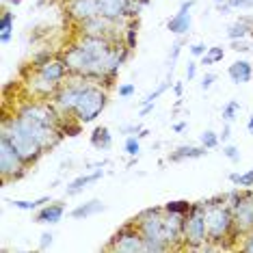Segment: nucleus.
Wrapping results in <instances>:
<instances>
[{
    "mask_svg": "<svg viewBox=\"0 0 253 253\" xmlns=\"http://www.w3.org/2000/svg\"><path fill=\"white\" fill-rule=\"evenodd\" d=\"M204 216L208 227V240L216 249H234L238 243V234L234 227V214L225 195L210 201H204Z\"/></svg>",
    "mask_w": 253,
    "mask_h": 253,
    "instance_id": "nucleus-1",
    "label": "nucleus"
},
{
    "mask_svg": "<svg viewBox=\"0 0 253 253\" xmlns=\"http://www.w3.org/2000/svg\"><path fill=\"white\" fill-rule=\"evenodd\" d=\"M234 214V227L240 243L249 232H253V188H238L225 195Z\"/></svg>",
    "mask_w": 253,
    "mask_h": 253,
    "instance_id": "nucleus-2",
    "label": "nucleus"
},
{
    "mask_svg": "<svg viewBox=\"0 0 253 253\" xmlns=\"http://www.w3.org/2000/svg\"><path fill=\"white\" fill-rule=\"evenodd\" d=\"M106 104H108V89L104 84H97L93 80H89V84L84 87L83 97H80V102H78V106H76V111H74L72 117L83 126L91 124L102 115Z\"/></svg>",
    "mask_w": 253,
    "mask_h": 253,
    "instance_id": "nucleus-3",
    "label": "nucleus"
},
{
    "mask_svg": "<svg viewBox=\"0 0 253 253\" xmlns=\"http://www.w3.org/2000/svg\"><path fill=\"white\" fill-rule=\"evenodd\" d=\"M0 134H4L7 139L11 141V145L15 147V152L20 154L22 158H24V163L28 165V167H33L37 163L39 158L45 154V149L39 145V143L33 139V136H28L24 130H20L18 126H15L11 119L4 115L2 117V130H0Z\"/></svg>",
    "mask_w": 253,
    "mask_h": 253,
    "instance_id": "nucleus-4",
    "label": "nucleus"
},
{
    "mask_svg": "<svg viewBox=\"0 0 253 253\" xmlns=\"http://www.w3.org/2000/svg\"><path fill=\"white\" fill-rule=\"evenodd\" d=\"M206 243H210V240L204 216V201H201V204H193L191 212L184 216V249L201 251Z\"/></svg>",
    "mask_w": 253,
    "mask_h": 253,
    "instance_id": "nucleus-5",
    "label": "nucleus"
},
{
    "mask_svg": "<svg viewBox=\"0 0 253 253\" xmlns=\"http://www.w3.org/2000/svg\"><path fill=\"white\" fill-rule=\"evenodd\" d=\"M28 165L24 163V158L15 152V147L11 145V141L4 134H0V177L2 184L15 182L22 175H26Z\"/></svg>",
    "mask_w": 253,
    "mask_h": 253,
    "instance_id": "nucleus-6",
    "label": "nucleus"
},
{
    "mask_svg": "<svg viewBox=\"0 0 253 253\" xmlns=\"http://www.w3.org/2000/svg\"><path fill=\"white\" fill-rule=\"evenodd\" d=\"M132 221L136 223V227L141 229V234H143L145 240L169 245L167 238H165V210L163 208H147V210L139 212Z\"/></svg>",
    "mask_w": 253,
    "mask_h": 253,
    "instance_id": "nucleus-7",
    "label": "nucleus"
},
{
    "mask_svg": "<svg viewBox=\"0 0 253 253\" xmlns=\"http://www.w3.org/2000/svg\"><path fill=\"white\" fill-rule=\"evenodd\" d=\"M106 249L117 253H145V238H143L141 229L136 227V223L130 221L113 236Z\"/></svg>",
    "mask_w": 253,
    "mask_h": 253,
    "instance_id": "nucleus-8",
    "label": "nucleus"
},
{
    "mask_svg": "<svg viewBox=\"0 0 253 253\" xmlns=\"http://www.w3.org/2000/svg\"><path fill=\"white\" fill-rule=\"evenodd\" d=\"M59 87H61V84L45 80L42 74L35 72L33 67H31V74H28V78L24 80L26 93L31 95V97H35V100H52L54 93L59 91Z\"/></svg>",
    "mask_w": 253,
    "mask_h": 253,
    "instance_id": "nucleus-9",
    "label": "nucleus"
},
{
    "mask_svg": "<svg viewBox=\"0 0 253 253\" xmlns=\"http://www.w3.org/2000/svg\"><path fill=\"white\" fill-rule=\"evenodd\" d=\"M65 13L74 24L97 18L100 15V0H67Z\"/></svg>",
    "mask_w": 253,
    "mask_h": 253,
    "instance_id": "nucleus-10",
    "label": "nucleus"
},
{
    "mask_svg": "<svg viewBox=\"0 0 253 253\" xmlns=\"http://www.w3.org/2000/svg\"><path fill=\"white\" fill-rule=\"evenodd\" d=\"M195 7V0H184L180 4V9L173 13V18L167 22V28L169 33H173L177 37H184L191 33V26H193V15H191V9Z\"/></svg>",
    "mask_w": 253,
    "mask_h": 253,
    "instance_id": "nucleus-11",
    "label": "nucleus"
},
{
    "mask_svg": "<svg viewBox=\"0 0 253 253\" xmlns=\"http://www.w3.org/2000/svg\"><path fill=\"white\" fill-rule=\"evenodd\" d=\"M100 15L115 22L130 20V0H100Z\"/></svg>",
    "mask_w": 253,
    "mask_h": 253,
    "instance_id": "nucleus-12",
    "label": "nucleus"
},
{
    "mask_svg": "<svg viewBox=\"0 0 253 253\" xmlns=\"http://www.w3.org/2000/svg\"><path fill=\"white\" fill-rule=\"evenodd\" d=\"M63 214H65V206L59 204V201H48L45 206L37 210L35 214V223H45V225H56L61 223Z\"/></svg>",
    "mask_w": 253,
    "mask_h": 253,
    "instance_id": "nucleus-13",
    "label": "nucleus"
},
{
    "mask_svg": "<svg viewBox=\"0 0 253 253\" xmlns=\"http://www.w3.org/2000/svg\"><path fill=\"white\" fill-rule=\"evenodd\" d=\"M102 175H104V169H95L93 173H84V175H78L76 180H72L70 184L65 186V195L67 197H76V195H80L84 191V188L89 186V184H93L97 180H102Z\"/></svg>",
    "mask_w": 253,
    "mask_h": 253,
    "instance_id": "nucleus-14",
    "label": "nucleus"
},
{
    "mask_svg": "<svg viewBox=\"0 0 253 253\" xmlns=\"http://www.w3.org/2000/svg\"><path fill=\"white\" fill-rule=\"evenodd\" d=\"M227 76L232 78L234 84L251 83V78H253V65H251L249 61H245V59H238V61H234L232 65L227 67Z\"/></svg>",
    "mask_w": 253,
    "mask_h": 253,
    "instance_id": "nucleus-15",
    "label": "nucleus"
},
{
    "mask_svg": "<svg viewBox=\"0 0 253 253\" xmlns=\"http://www.w3.org/2000/svg\"><path fill=\"white\" fill-rule=\"evenodd\" d=\"M210 149H206L204 145H180L175 149V152H171L169 156H167V160L169 163H182V160H193V158H201L206 156Z\"/></svg>",
    "mask_w": 253,
    "mask_h": 253,
    "instance_id": "nucleus-16",
    "label": "nucleus"
},
{
    "mask_svg": "<svg viewBox=\"0 0 253 253\" xmlns=\"http://www.w3.org/2000/svg\"><path fill=\"white\" fill-rule=\"evenodd\" d=\"M251 35H253V18H249V15H243V18L236 20L234 24H229V28H227L229 42H236V39H247Z\"/></svg>",
    "mask_w": 253,
    "mask_h": 253,
    "instance_id": "nucleus-17",
    "label": "nucleus"
},
{
    "mask_svg": "<svg viewBox=\"0 0 253 253\" xmlns=\"http://www.w3.org/2000/svg\"><path fill=\"white\" fill-rule=\"evenodd\" d=\"M104 210H106V206L102 204L100 199H91V201H87V204L76 206V208L72 210V216L74 218H89V216L100 214V212H104Z\"/></svg>",
    "mask_w": 253,
    "mask_h": 253,
    "instance_id": "nucleus-18",
    "label": "nucleus"
},
{
    "mask_svg": "<svg viewBox=\"0 0 253 253\" xmlns=\"http://www.w3.org/2000/svg\"><path fill=\"white\" fill-rule=\"evenodd\" d=\"M91 145H93L95 149H100V152H106V149L113 145L111 130H108L106 126H97V128L91 132Z\"/></svg>",
    "mask_w": 253,
    "mask_h": 253,
    "instance_id": "nucleus-19",
    "label": "nucleus"
},
{
    "mask_svg": "<svg viewBox=\"0 0 253 253\" xmlns=\"http://www.w3.org/2000/svg\"><path fill=\"white\" fill-rule=\"evenodd\" d=\"M13 26H15V15L11 11L2 9V15H0V42L9 43L11 37H13Z\"/></svg>",
    "mask_w": 253,
    "mask_h": 253,
    "instance_id": "nucleus-20",
    "label": "nucleus"
},
{
    "mask_svg": "<svg viewBox=\"0 0 253 253\" xmlns=\"http://www.w3.org/2000/svg\"><path fill=\"white\" fill-rule=\"evenodd\" d=\"M50 201L48 195H43V197H37L33 201H26V199H13L11 201V206H13L15 210H22V212H33V210H39L42 206H45Z\"/></svg>",
    "mask_w": 253,
    "mask_h": 253,
    "instance_id": "nucleus-21",
    "label": "nucleus"
},
{
    "mask_svg": "<svg viewBox=\"0 0 253 253\" xmlns=\"http://www.w3.org/2000/svg\"><path fill=\"white\" fill-rule=\"evenodd\" d=\"M223 59H225V48L223 45H212V48H208V52L201 56V65H214Z\"/></svg>",
    "mask_w": 253,
    "mask_h": 253,
    "instance_id": "nucleus-22",
    "label": "nucleus"
},
{
    "mask_svg": "<svg viewBox=\"0 0 253 253\" xmlns=\"http://www.w3.org/2000/svg\"><path fill=\"white\" fill-rule=\"evenodd\" d=\"M191 208H193V204L191 201H186V199H175V201H169V204L163 206V210L175 212V214H182V216H186L188 212H191Z\"/></svg>",
    "mask_w": 253,
    "mask_h": 253,
    "instance_id": "nucleus-23",
    "label": "nucleus"
},
{
    "mask_svg": "<svg viewBox=\"0 0 253 253\" xmlns=\"http://www.w3.org/2000/svg\"><path fill=\"white\" fill-rule=\"evenodd\" d=\"M229 182L238 188H253V169L245 171V173H229Z\"/></svg>",
    "mask_w": 253,
    "mask_h": 253,
    "instance_id": "nucleus-24",
    "label": "nucleus"
},
{
    "mask_svg": "<svg viewBox=\"0 0 253 253\" xmlns=\"http://www.w3.org/2000/svg\"><path fill=\"white\" fill-rule=\"evenodd\" d=\"M240 102L238 100H229L225 106H223V113H221V117H223V122L225 124H232L236 117H238V113H240Z\"/></svg>",
    "mask_w": 253,
    "mask_h": 253,
    "instance_id": "nucleus-25",
    "label": "nucleus"
},
{
    "mask_svg": "<svg viewBox=\"0 0 253 253\" xmlns=\"http://www.w3.org/2000/svg\"><path fill=\"white\" fill-rule=\"evenodd\" d=\"M124 152L128 154L130 158H139V154H141V139H139V134H130L128 139H126Z\"/></svg>",
    "mask_w": 253,
    "mask_h": 253,
    "instance_id": "nucleus-26",
    "label": "nucleus"
},
{
    "mask_svg": "<svg viewBox=\"0 0 253 253\" xmlns=\"http://www.w3.org/2000/svg\"><path fill=\"white\" fill-rule=\"evenodd\" d=\"M199 143H201V145H204L206 149H214V147L221 145V136H218L214 130H204V132L199 134Z\"/></svg>",
    "mask_w": 253,
    "mask_h": 253,
    "instance_id": "nucleus-27",
    "label": "nucleus"
},
{
    "mask_svg": "<svg viewBox=\"0 0 253 253\" xmlns=\"http://www.w3.org/2000/svg\"><path fill=\"white\" fill-rule=\"evenodd\" d=\"M136 20H130L128 22V26L124 28V43L128 45L130 50H134L136 48Z\"/></svg>",
    "mask_w": 253,
    "mask_h": 253,
    "instance_id": "nucleus-28",
    "label": "nucleus"
},
{
    "mask_svg": "<svg viewBox=\"0 0 253 253\" xmlns=\"http://www.w3.org/2000/svg\"><path fill=\"white\" fill-rule=\"evenodd\" d=\"M223 156H225L227 160H232V163H238V160H240V149L236 145H229V143H225V145H223Z\"/></svg>",
    "mask_w": 253,
    "mask_h": 253,
    "instance_id": "nucleus-29",
    "label": "nucleus"
},
{
    "mask_svg": "<svg viewBox=\"0 0 253 253\" xmlns=\"http://www.w3.org/2000/svg\"><path fill=\"white\" fill-rule=\"evenodd\" d=\"M117 91H119V97H122V100H130V97L136 93V87L132 83H124L117 87Z\"/></svg>",
    "mask_w": 253,
    "mask_h": 253,
    "instance_id": "nucleus-30",
    "label": "nucleus"
},
{
    "mask_svg": "<svg viewBox=\"0 0 253 253\" xmlns=\"http://www.w3.org/2000/svg\"><path fill=\"white\" fill-rule=\"evenodd\" d=\"M180 50H182V42H175L173 45H171V54H169V70L173 72V67H175V61H177V56H180Z\"/></svg>",
    "mask_w": 253,
    "mask_h": 253,
    "instance_id": "nucleus-31",
    "label": "nucleus"
},
{
    "mask_svg": "<svg viewBox=\"0 0 253 253\" xmlns=\"http://www.w3.org/2000/svg\"><path fill=\"white\" fill-rule=\"evenodd\" d=\"M214 80H216V74L206 72V74H204V78H201V89H204V91L212 89V84H214Z\"/></svg>",
    "mask_w": 253,
    "mask_h": 253,
    "instance_id": "nucleus-32",
    "label": "nucleus"
},
{
    "mask_svg": "<svg viewBox=\"0 0 253 253\" xmlns=\"http://www.w3.org/2000/svg\"><path fill=\"white\" fill-rule=\"evenodd\" d=\"M206 52H208V45H206V43H193L191 45V54L195 56V59H201V56H204Z\"/></svg>",
    "mask_w": 253,
    "mask_h": 253,
    "instance_id": "nucleus-33",
    "label": "nucleus"
},
{
    "mask_svg": "<svg viewBox=\"0 0 253 253\" xmlns=\"http://www.w3.org/2000/svg\"><path fill=\"white\" fill-rule=\"evenodd\" d=\"M227 4L232 9H251L253 0H227Z\"/></svg>",
    "mask_w": 253,
    "mask_h": 253,
    "instance_id": "nucleus-34",
    "label": "nucleus"
},
{
    "mask_svg": "<svg viewBox=\"0 0 253 253\" xmlns=\"http://www.w3.org/2000/svg\"><path fill=\"white\" fill-rule=\"evenodd\" d=\"M238 247H240L243 251H247V253H253V232L247 234L245 238H243V243H240Z\"/></svg>",
    "mask_w": 253,
    "mask_h": 253,
    "instance_id": "nucleus-35",
    "label": "nucleus"
},
{
    "mask_svg": "<svg viewBox=\"0 0 253 253\" xmlns=\"http://www.w3.org/2000/svg\"><path fill=\"white\" fill-rule=\"evenodd\" d=\"M52 240H54L52 232H43L42 238H39V249H48V247L52 245Z\"/></svg>",
    "mask_w": 253,
    "mask_h": 253,
    "instance_id": "nucleus-36",
    "label": "nucleus"
},
{
    "mask_svg": "<svg viewBox=\"0 0 253 253\" xmlns=\"http://www.w3.org/2000/svg\"><path fill=\"white\" fill-rule=\"evenodd\" d=\"M143 126L141 124H130V126H122V134H141Z\"/></svg>",
    "mask_w": 253,
    "mask_h": 253,
    "instance_id": "nucleus-37",
    "label": "nucleus"
},
{
    "mask_svg": "<svg viewBox=\"0 0 253 253\" xmlns=\"http://www.w3.org/2000/svg\"><path fill=\"white\" fill-rule=\"evenodd\" d=\"M232 43H234L236 52H249V50H251V45L247 43V39H236V42H232Z\"/></svg>",
    "mask_w": 253,
    "mask_h": 253,
    "instance_id": "nucleus-38",
    "label": "nucleus"
},
{
    "mask_svg": "<svg viewBox=\"0 0 253 253\" xmlns=\"http://www.w3.org/2000/svg\"><path fill=\"white\" fill-rule=\"evenodd\" d=\"M195 76H197V63H188L186 65V80L191 83V80H195Z\"/></svg>",
    "mask_w": 253,
    "mask_h": 253,
    "instance_id": "nucleus-39",
    "label": "nucleus"
},
{
    "mask_svg": "<svg viewBox=\"0 0 253 253\" xmlns=\"http://www.w3.org/2000/svg\"><path fill=\"white\" fill-rule=\"evenodd\" d=\"M218 136H221L223 145H225V143L229 141V136H232V124H225V126H223V132H221V134H218Z\"/></svg>",
    "mask_w": 253,
    "mask_h": 253,
    "instance_id": "nucleus-40",
    "label": "nucleus"
},
{
    "mask_svg": "<svg viewBox=\"0 0 253 253\" xmlns=\"http://www.w3.org/2000/svg\"><path fill=\"white\" fill-rule=\"evenodd\" d=\"M171 89H173V93H175L177 97L184 95V83H173V84H171Z\"/></svg>",
    "mask_w": 253,
    "mask_h": 253,
    "instance_id": "nucleus-41",
    "label": "nucleus"
},
{
    "mask_svg": "<svg viewBox=\"0 0 253 253\" xmlns=\"http://www.w3.org/2000/svg\"><path fill=\"white\" fill-rule=\"evenodd\" d=\"M154 106H156V104H143V106H141V113H139V115H141V117H145V115H149V113L154 111Z\"/></svg>",
    "mask_w": 253,
    "mask_h": 253,
    "instance_id": "nucleus-42",
    "label": "nucleus"
},
{
    "mask_svg": "<svg viewBox=\"0 0 253 253\" xmlns=\"http://www.w3.org/2000/svg\"><path fill=\"white\" fill-rule=\"evenodd\" d=\"M188 128V124L186 122H177V124H173V132H177V134H180V132H184Z\"/></svg>",
    "mask_w": 253,
    "mask_h": 253,
    "instance_id": "nucleus-43",
    "label": "nucleus"
},
{
    "mask_svg": "<svg viewBox=\"0 0 253 253\" xmlns=\"http://www.w3.org/2000/svg\"><path fill=\"white\" fill-rule=\"evenodd\" d=\"M247 130H249V134H253V115L249 117V122H247Z\"/></svg>",
    "mask_w": 253,
    "mask_h": 253,
    "instance_id": "nucleus-44",
    "label": "nucleus"
},
{
    "mask_svg": "<svg viewBox=\"0 0 253 253\" xmlns=\"http://www.w3.org/2000/svg\"><path fill=\"white\" fill-rule=\"evenodd\" d=\"M214 2H216V4H225L227 0H214Z\"/></svg>",
    "mask_w": 253,
    "mask_h": 253,
    "instance_id": "nucleus-45",
    "label": "nucleus"
}]
</instances>
